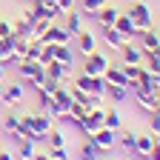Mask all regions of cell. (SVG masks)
I'll list each match as a JSON object with an SVG mask.
<instances>
[{"instance_id": "obj_1", "label": "cell", "mask_w": 160, "mask_h": 160, "mask_svg": "<svg viewBox=\"0 0 160 160\" xmlns=\"http://www.w3.org/2000/svg\"><path fill=\"white\" fill-rule=\"evenodd\" d=\"M17 72H20V77H23L26 83H32L34 89L46 80V66H40L37 60H20V63H17Z\"/></svg>"}, {"instance_id": "obj_2", "label": "cell", "mask_w": 160, "mask_h": 160, "mask_svg": "<svg viewBox=\"0 0 160 160\" xmlns=\"http://www.w3.org/2000/svg\"><path fill=\"white\" fill-rule=\"evenodd\" d=\"M126 14L134 20V26H137V34H140V32H146V29H152V9H149L146 3H132Z\"/></svg>"}, {"instance_id": "obj_3", "label": "cell", "mask_w": 160, "mask_h": 160, "mask_svg": "<svg viewBox=\"0 0 160 160\" xmlns=\"http://www.w3.org/2000/svg\"><path fill=\"white\" fill-rule=\"evenodd\" d=\"M106 66H109V57H106V54H100L97 49H94L92 54H86V57H83V72H86V74H92V77H103Z\"/></svg>"}, {"instance_id": "obj_4", "label": "cell", "mask_w": 160, "mask_h": 160, "mask_svg": "<svg viewBox=\"0 0 160 160\" xmlns=\"http://www.w3.org/2000/svg\"><path fill=\"white\" fill-rule=\"evenodd\" d=\"M74 103L72 100V92H69V86H60L57 92H54V106H52V112L49 114H57L60 120H63L66 114H69V106Z\"/></svg>"}, {"instance_id": "obj_5", "label": "cell", "mask_w": 160, "mask_h": 160, "mask_svg": "<svg viewBox=\"0 0 160 160\" xmlns=\"http://www.w3.org/2000/svg\"><path fill=\"white\" fill-rule=\"evenodd\" d=\"M92 140H94V143H97V149L100 152H103V154H109L114 146H117V132H112V129H97L94 134H92Z\"/></svg>"}, {"instance_id": "obj_6", "label": "cell", "mask_w": 160, "mask_h": 160, "mask_svg": "<svg viewBox=\"0 0 160 160\" xmlns=\"http://www.w3.org/2000/svg\"><path fill=\"white\" fill-rule=\"evenodd\" d=\"M49 132H52V120H49V114H32V137L37 140H46L49 137Z\"/></svg>"}, {"instance_id": "obj_7", "label": "cell", "mask_w": 160, "mask_h": 160, "mask_svg": "<svg viewBox=\"0 0 160 160\" xmlns=\"http://www.w3.org/2000/svg\"><path fill=\"white\" fill-rule=\"evenodd\" d=\"M43 40H46V43H54V46H69V43H72V34H69V32H66L63 26H57V23H52V26L46 29Z\"/></svg>"}, {"instance_id": "obj_8", "label": "cell", "mask_w": 160, "mask_h": 160, "mask_svg": "<svg viewBox=\"0 0 160 160\" xmlns=\"http://www.w3.org/2000/svg\"><path fill=\"white\" fill-rule=\"evenodd\" d=\"M20 100H23V86L20 83H6L3 94H0V103L3 106H14V103H20Z\"/></svg>"}, {"instance_id": "obj_9", "label": "cell", "mask_w": 160, "mask_h": 160, "mask_svg": "<svg viewBox=\"0 0 160 160\" xmlns=\"http://www.w3.org/2000/svg\"><path fill=\"white\" fill-rule=\"evenodd\" d=\"M17 160H34V154H37V140H32V137H20L17 140Z\"/></svg>"}, {"instance_id": "obj_10", "label": "cell", "mask_w": 160, "mask_h": 160, "mask_svg": "<svg viewBox=\"0 0 160 160\" xmlns=\"http://www.w3.org/2000/svg\"><path fill=\"white\" fill-rule=\"evenodd\" d=\"M120 52H123V63H129V66H140L143 63V49H137L132 40H126V43L120 46Z\"/></svg>"}, {"instance_id": "obj_11", "label": "cell", "mask_w": 160, "mask_h": 160, "mask_svg": "<svg viewBox=\"0 0 160 160\" xmlns=\"http://www.w3.org/2000/svg\"><path fill=\"white\" fill-rule=\"evenodd\" d=\"M97 23H100V29H114V23H117V17H120V12L114 9V6H103L97 14Z\"/></svg>"}, {"instance_id": "obj_12", "label": "cell", "mask_w": 160, "mask_h": 160, "mask_svg": "<svg viewBox=\"0 0 160 160\" xmlns=\"http://www.w3.org/2000/svg\"><path fill=\"white\" fill-rule=\"evenodd\" d=\"M132 92H134V100H137V106L143 109L146 114H152V112L157 109V103H154V94H152V92L140 89V86H137V89H132Z\"/></svg>"}, {"instance_id": "obj_13", "label": "cell", "mask_w": 160, "mask_h": 160, "mask_svg": "<svg viewBox=\"0 0 160 160\" xmlns=\"http://www.w3.org/2000/svg\"><path fill=\"white\" fill-rule=\"evenodd\" d=\"M114 29L123 34L126 40H132V37H137V26H134V20L129 17V14H123L120 12V17H117V23H114Z\"/></svg>"}, {"instance_id": "obj_14", "label": "cell", "mask_w": 160, "mask_h": 160, "mask_svg": "<svg viewBox=\"0 0 160 160\" xmlns=\"http://www.w3.org/2000/svg\"><path fill=\"white\" fill-rule=\"evenodd\" d=\"M63 29H66L72 37H77L80 32H83V12H74V9L66 12V26H63Z\"/></svg>"}, {"instance_id": "obj_15", "label": "cell", "mask_w": 160, "mask_h": 160, "mask_svg": "<svg viewBox=\"0 0 160 160\" xmlns=\"http://www.w3.org/2000/svg\"><path fill=\"white\" fill-rule=\"evenodd\" d=\"M103 80L106 83H117V86H126L129 89V80H126V74H123V66H106V72H103Z\"/></svg>"}, {"instance_id": "obj_16", "label": "cell", "mask_w": 160, "mask_h": 160, "mask_svg": "<svg viewBox=\"0 0 160 160\" xmlns=\"http://www.w3.org/2000/svg\"><path fill=\"white\" fill-rule=\"evenodd\" d=\"M152 146H154V134H152V132H149V134H137V149H134V157L146 160V157H149V152H152Z\"/></svg>"}, {"instance_id": "obj_17", "label": "cell", "mask_w": 160, "mask_h": 160, "mask_svg": "<svg viewBox=\"0 0 160 160\" xmlns=\"http://www.w3.org/2000/svg\"><path fill=\"white\" fill-rule=\"evenodd\" d=\"M54 63H60L63 69H72L74 66V52H72V46H54Z\"/></svg>"}, {"instance_id": "obj_18", "label": "cell", "mask_w": 160, "mask_h": 160, "mask_svg": "<svg viewBox=\"0 0 160 160\" xmlns=\"http://www.w3.org/2000/svg\"><path fill=\"white\" fill-rule=\"evenodd\" d=\"M100 154H103V152L97 149V143L92 137H86L83 146H80V160H100Z\"/></svg>"}, {"instance_id": "obj_19", "label": "cell", "mask_w": 160, "mask_h": 160, "mask_svg": "<svg viewBox=\"0 0 160 160\" xmlns=\"http://www.w3.org/2000/svg\"><path fill=\"white\" fill-rule=\"evenodd\" d=\"M0 123H3V129H6V132L12 134V140H14V143H17V140H20V137H17V132H20V114H14V112H9V114H6L3 120H0Z\"/></svg>"}, {"instance_id": "obj_20", "label": "cell", "mask_w": 160, "mask_h": 160, "mask_svg": "<svg viewBox=\"0 0 160 160\" xmlns=\"http://www.w3.org/2000/svg\"><path fill=\"white\" fill-rule=\"evenodd\" d=\"M77 49H80V54H83V57L92 54V52H94V34L83 29V32L77 34Z\"/></svg>"}, {"instance_id": "obj_21", "label": "cell", "mask_w": 160, "mask_h": 160, "mask_svg": "<svg viewBox=\"0 0 160 160\" xmlns=\"http://www.w3.org/2000/svg\"><path fill=\"white\" fill-rule=\"evenodd\" d=\"M117 143H120V149H123L126 154H134V149H137V134L129 129L123 134H117Z\"/></svg>"}, {"instance_id": "obj_22", "label": "cell", "mask_w": 160, "mask_h": 160, "mask_svg": "<svg viewBox=\"0 0 160 160\" xmlns=\"http://www.w3.org/2000/svg\"><path fill=\"white\" fill-rule=\"evenodd\" d=\"M106 94L112 103H123V100H129V89L126 86H117V83H106Z\"/></svg>"}, {"instance_id": "obj_23", "label": "cell", "mask_w": 160, "mask_h": 160, "mask_svg": "<svg viewBox=\"0 0 160 160\" xmlns=\"http://www.w3.org/2000/svg\"><path fill=\"white\" fill-rule=\"evenodd\" d=\"M137 37L143 40V52H154V49H160V40H157V32H154V29H146V32H140Z\"/></svg>"}, {"instance_id": "obj_24", "label": "cell", "mask_w": 160, "mask_h": 160, "mask_svg": "<svg viewBox=\"0 0 160 160\" xmlns=\"http://www.w3.org/2000/svg\"><path fill=\"white\" fill-rule=\"evenodd\" d=\"M32 32H34V23L26 17V12H23V17H17L14 20V34H23V37H32Z\"/></svg>"}, {"instance_id": "obj_25", "label": "cell", "mask_w": 160, "mask_h": 160, "mask_svg": "<svg viewBox=\"0 0 160 160\" xmlns=\"http://www.w3.org/2000/svg\"><path fill=\"white\" fill-rule=\"evenodd\" d=\"M40 52H43V37H29V49H26L23 60H37Z\"/></svg>"}, {"instance_id": "obj_26", "label": "cell", "mask_w": 160, "mask_h": 160, "mask_svg": "<svg viewBox=\"0 0 160 160\" xmlns=\"http://www.w3.org/2000/svg\"><path fill=\"white\" fill-rule=\"evenodd\" d=\"M103 126H106V129H112V132H120V129H123V120H120L117 109H106V117H103Z\"/></svg>"}, {"instance_id": "obj_27", "label": "cell", "mask_w": 160, "mask_h": 160, "mask_svg": "<svg viewBox=\"0 0 160 160\" xmlns=\"http://www.w3.org/2000/svg\"><path fill=\"white\" fill-rule=\"evenodd\" d=\"M103 34H106V46L109 49H120V46L126 43V37L120 34L117 29H103Z\"/></svg>"}, {"instance_id": "obj_28", "label": "cell", "mask_w": 160, "mask_h": 160, "mask_svg": "<svg viewBox=\"0 0 160 160\" xmlns=\"http://www.w3.org/2000/svg\"><path fill=\"white\" fill-rule=\"evenodd\" d=\"M66 74H69V69H63L60 63H49V66H46V77H49V80H57V83H63Z\"/></svg>"}, {"instance_id": "obj_29", "label": "cell", "mask_w": 160, "mask_h": 160, "mask_svg": "<svg viewBox=\"0 0 160 160\" xmlns=\"http://www.w3.org/2000/svg\"><path fill=\"white\" fill-rule=\"evenodd\" d=\"M37 63H40V66H49V63H54V43H46V40H43V52H40Z\"/></svg>"}, {"instance_id": "obj_30", "label": "cell", "mask_w": 160, "mask_h": 160, "mask_svg": "<svg viewBox=\"0 0 160 160\" xmlns=\"http://www.w3.org/2000/svg\"><path fill=\"white\" fill-rule=\"evenodd\" d=\"M46 140H49V146H52V149H66V134L60 132V129H52Z\"/></svg>"}, {"instance_id": "obj_31", "label": "cell", "mask_w": 160, "mask_h": 160, "mask_svg": "<svg viewBox=\"0 0 160 160\" xmlns=\"http://www.w3.org/2000/svg\"><path fill=\"white\" fill-rule=\"evenodd\" d=\"M103 6H106V0H83V17H86V14H89V17H94Z\"/></svg>"}, {"instance_id": "obj_32", "label": "cell", "mask_w": 160, "mask_h": 160, "mask_svg": "<svg viewBox=\"0 0 160 160\" xmlns=\"http://www.w3.org/2000/svg\"><path fill=\"white\" fill-rule=\"evenodd\" d=\"M26 49H29V37H23V34H14V57H20V60H23Z\"/></svg>"}, {"instance_id": "obj_33", "label": "cell", "mask_w": 160, "mask_h": 160, "mask_svg": "<svg viewBox=\"0 0 160 160\" xmlns=\"http://www.w3.org/2000/svg\"><path fill=\"white\" fill-rule=\"evenodd\" d=\"M37 100H40V106H43L46 112H52V106H54V94H49V92H43V89H37Z\"/></svg>"}, {"instance_id": "obj_34", "label": "cell", "mask_w": 160, "mask_h": 160, "mask_svg": "<svg viewBox=\"0 0 160 160\" xmlns=\"http://www.w3.org/2000/svg\"><path fill=\"white\" fill-rule=\"evenodd\" d=\"M49 26H52V20H46V17H40V20H34V32H32V37H43Z\"/></svg>"}, {"instance_id": "obj_35", "label": "cell", "mask_w": 160, "mask_h": 160, "mask_svg": "<svg viewBox=\"0 0 160 160\" xmlns=\"http://www.w3.org/2000/svg\"><path fill=\"white\" fill-rule=\"evenodd\" d=\"M60 86H63V83H57V80H49V77H46V80H43V83H40V86H37V89H43V92H49V94H54V92H57Z\"/></svg>"}, {"instance_id": "obj_36", "label": "cell", "mask_w": 160, "mask_h": 160, "mask_svg": "<svg viewBox=\"0 0 160 160\" xmlns=\"http://www.w3.org/2000/svg\"><path fill=\"white\" fill-rule=\"evenodd\" d=\"M149 117H152V126H149V129H152V134H157V137H160V109H154Z\"/></svg>"}, {"instance_id": "obj_37", "label": "cell", "mask_w": 160, "mask_h": 160, "mask_svg": "<svg viewBox=\"0 0 160 160\" xmlns=\"http://www.w3.org/2000/svg\"><path fill=\"white\" fill-rule=\"evenodd\" d=\"M46 152H49L52 160H69V152H66V149H52V146H49Z\"/></svg>"}, {"instance_id": "obj_38", "label": "cell", "mask_w": 160, "mask_h": 160, "mask_svg": "<svg viewBox=\"0 0 160 160\" xmlns=\"http://www.w3.org/2000/svg\"><path fill=\"white\" fill-rule=\"evenodd\" d=\"M0 37H14V26L6 23V20H0Z\"/></svg>"}, {"instance_id": "obj_39", "label": "cell", "mask_w": 160, "mask_h": 160, "mask_svg": "<svg viewBox=\"0 0 160 160\" xmlns=\"http://www.w3.org/2000/svg\"><path fill=\"white\" fill-rule=\"evenodd\" d=\"M146 160H160V137L157 134H154V146H152V152H149Z\"/></svg>"}, {"instance_id": "obj_40", "label": "cell", "mask_w": 160, "mask_h": 160, "mask_svg": "<svg viewBox=\"0 0 160 160\" xmlns=\"http://www.w3.org/2000/svg\"><path fill=\"white\" fill-rule=\"evenodd\" d=\"M74 3H77V0H57V6H60V12H63V14H66V12H72V9H74Z\"/></svg>"}, {"instance_id": "obj_41", "label": "cell", "mask_w": 160, "mask_h": 160, "mask_svg": "<svg viewBox=\"0 0 160 160\" xmlns=\"http://www.w3.org/2000/svg\"><path fill=\"white\" fill-rule=\"evenodd\" d=\"M0 160H17L14 152H6V149H0Z\"/></svg>"}, {"instance_id": "obj_42", "label": "cell", "mask_w": 160, "mask_h": 160, "mask_svg": "<svg viewBox=\"0 0 160 160\" xmlns=\"http://www.w3.org/2000/svg\"><path fill=\"white\" fill-rule=\"evenodd\" d=\"M34 160H52V157H49V152H37V154H34Z\"/></svg>"}, {"instance_id": "obj_43", "label": "cell", "mask_w": 160, "mask_h": 160, "mask_svg": "<svg viewBox=\"0 0 160 160\" xmlns=\"http://www.w3.org/2000/svg\"><path fill=\"white\" fill-rule=\"evenodd\" d=\"M6 80V63H0V83Z\"/></svg>"}, {"instance_id": "obj_44", "label": "cell", "mask_w": 160, "mask_h": 160, "mask_svg": "<svg viewBox=\"0 0 160 160\" xmlns=\"http://www.w3.org/2000/svg\"><path fill=\"white\" fill-rule=\"evenodd\" d=\"M100 160H112V157H109V154H100Z\"/></svg>"}, {"instance_id": "obj_45", "label": "cell", "mask_w": 160, "mask_h": 160, "mask_svg": "<svg viewBox=\"0 0 160 160\" xmlns=\"http://www.w3.org/2000/svg\"><path fill=\"white\" fill-rule=\"evenodd\" d=\"M154 57H157V60H160V49H154Z\"/></svg>"}, {"instance_id": "obj_46", "label": "cell", "mask_w": 160, "mask_h": 160, "mask_svg": "<svg viewBox=\"0 0 160 160\" xmlns=\"http://www.w3.org/2000/svg\"><path fill=\"white\" fill-rule=\"evenodd\" d=\"M43 3H57V0H43Z\"/></svg>"}, {"instance_id": "obj_47", "label": "cell", "mask_w": 160, "mask_h": 160, "mask_svg": "<svg viewBox=\"0 0 160 160\" xmlns=\"http://www.w3.org/2000/svg\"><path fill=\"white\" fill-rule=\"evenodd\" d=\"M0 94H3V83H0Z\"/></svg>"}, {"instance_id": "obj_48", "label": "cell", "mask_w": 160, "mask_h": 160, "mask_svg": "<svg viewBox=\"0 0 160 160\" xmlns=\"http://www.w3.org/2000/svg\"><path fill=\"white\" fill-rule=\"evenodd\" d=\"M0 132H3V123H0Z\"/></svg>"}, {"instance_id": "obj_49", "label": "cell", "mask_w": 160, "mask_h": 160, "mask_svg": "<svg viewBox=\"0 0 160 160\" xmlns=\"http://www.w3.org/2000/svg\"><path fill=\"white\" fill-rule=\"evenodd\" d=\"M0 149H3V143H0Z\"/></svg>"}, {"instance_id": "obj_50", "label": "cell", "mask_w": 160, "mask_h": 160, "mask_svg": "<svg viewBox=\"0 0 160 160\" xmlns=\"http://www.w3.org/2000/svg\"><path fill=\"white\" fill-rule=\"evenodd\" d=\"M0 20H3V17H0Z\"/></svg>"}]
</instances>
